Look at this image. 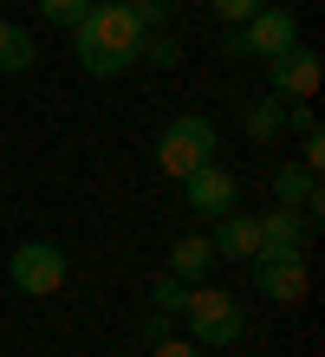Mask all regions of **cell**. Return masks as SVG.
<instances>
[{
    "label": "cell",
    "mask_w": 325,
    "mask_h": 357,
    "mask_svg": "<svg viewBox=\"0 0 325 357\" xmlns=\"http://www.w3.org/2000/svg\"><path fill=\"white\" fill-rule=\"evenodd\" d=\"M254 221H260V254H306V215H299V208H280L273 202L267 215H254Z\"/></svg>",
    "instance_id": "obj_10"
},
{
    "label": "cell",
    "mask_w": 325,
    "mask_h": 357,
    "mask_svg": "<svg viewBox=\"0 0 325 357\" xmlns=\"http://www.w3.org/2000/svg\"><path fill=\"white\" fill-rule=\"evenodd\" d=\"M182 202L202 221H215V215H228V208H241V182H234V169H222V162H202V169L182 176Z\"/></svg>",
    "instance_id": "obj_7"
},
{
    "label": "cell",
    "mask_w": 325,
    "mask_h": 357,
    "mask_svg": "<svg viewBox=\"0 0 325 357\" xmlns=\"http://www.w3.org/2000/svg\"><path fill=\"white\" fill-rule=\"evenodd\" d=\"M182 325H189V338L202 344V351H228V344H241V331H247L241 305H234V292L208 286V280H202V286H189Z\"/></svg>",
    "instance_id": "obj_3"
},
{
    "label": "cell",
    "mask_w": 325,
    "mask_h": 357,
    "mask_svg": "<svg viewBox=\"0 0 325 357\" xmlns=\"http://www.w3.org/2000/svg\"><path fill=\"white\" fill-rule=\"evenodd\" d=\"M299 162H306V169H319V162H325V137H319V130L299 137Z\"/></svg>",
    "instance_id": "obj_21"
},
{
    "label": "cell",
    "mask_w": 325,
    "mask_h": 357,
    "mask_svg": "<svg viewBox=\"0 0 325 357\" xmlns=\"http://www.w3.org/2000/svg\"><path fill=\"white\" fill-rule=\"evenodd\" d=\"M137 338H143V351L163 344V338H169V319H163V312H143V319H137Z\"/></svg>",
    "instance_id": "obj_20"
},
{
    "label": "cell",
    "mask_w": 325,
    "mask_h": 357,
    "mask_svg": "<svg viewBox=\"0 0 325 357\" xmlns=\"http://www.w3.org/2000/svg\"><path fill=\"white\" fill-rule=\"evenodd\" d=\"M169 7H182V0H169Z\"/></svg>",
    "instance_id": "obj_22"
},
{
    "label": "cell",
    "mask_w": 325,
    "mask_h": 357,
    "mask_svg": "<svg viewBox=\"0 0 325 357\" xmlns=\"http://www.w3.org/2000/svg\"><path fill=\"white\" fill-rule=\"evenodd\" d=\"M273 202L280 208H299V215H319V169H306V162H280L273 169Z\"/></svg>",
    "instance_id": "obj_11"
},
{
    "label": "cell",
    "mask_w": 325,
    "mask_h": 357,
    "mask_svg": "<svg viewBox=\"0 0 325 357\" xmlns=\"http://www.w3.org/2000/svg\"><path fill=\"white\" fill-rule=\"evenodd\" d=\"M267 85H273V98H287V104H312V91H319V52L312 46L273 52L267 59Z\"/></svg>",
    "instance_id": "obj_8"
},
{
    "label": "cell",
    "mask_w": 325,
    "mask_h": 357,
    "mask_svg": "<svg viewBox=\"0 0 325 357\" xmlns=\"http://www.w3.org/2000/svg\"><path fill=\"white\" fill-rule=\"evenodd\" d=\"M222 156V130L202 117V111H182V117H169L163 130H157V169L163 176H189V169H202V162Z\"/></svg>",
    "instance_id": "obj_2"
},
{
    "label": "cell",
    "mask_w": 325,
    "mask_h": 357,
    "mask_svg": "<svg viewBox=\"0 0 325 357\" xmlns=\"http://www.w3.org/2000/svg\"><path fill=\"white\" fill-rule=\"evenodd\" d=\"M72 39H78V72L85 78H117V72L137 66L143 26H137V13L124 0H92L85 20L72 26Z\"/></svg>",
    "instance_id": "obj_1"
},
{
    "label": "cell",
    "mask_w": 325,
    "mask_h": 357,
    "mask_svg": "<svg viewBox=\"0 0 325 357\" xmlns=\"http://www.w3.org/2000/svg\"><path fill=\"white\" fill-rule=\"evenodd\" d=\"M7 280H13V292H27V299H52V292L72 280V260H65L59 241H20L13 260H7Z\"/></svg>",
    "instance_id": "obj_5"
},
{
    "label": "cell",
    "mask_w": 325,
    "mask_h": 357,
    "mask_svg": "<svg viewBox=\"0 0 325 357\" xmlns=\"http://www.w3.org/2000/svg\"><path fill=\"white\" fill-rule=\"evenodd\" d=\"M150 357H208V351L195 344V338H176V331H169L163 344H150Z\"/></svg>",
    "instance_id": "obj_19"
},
{
    "label": "cell",
    "mask_w": 325,
    "mask_h": 357,
    "mask_svg": "<svg viewBox=\"0 0 325 357\" xmlns=\"http://www.w3.org/2000/svg\"><path fill=\"white\" fill-rule=\"evenodd\" d=\"M247 266H254V292H260V299H273V305H299V299H306V286H312L306 254H260Z\"/></svg>",
    "instance_id": "obj_6"
},
{
    "label": "cell",
    "mask_w": 325,
    "mask_h": 357,
    "mask_svg": "<svg viewBox=\"0 0 325 357\" xmlns=\"http://www.w3.org/2000/svg\"><path fill=\"white\" fill-rule=\"evenodd\" d=\"M287 46H299V13L293 7H260L254 20H241V26H228V59H260V66H267L273 52H287Z\"/></svg>",
    "instance_id": "obj_4"
},
{
    "label": "cell",
    "mask_w": 325,
    "mask_h": 357,
    "mask_svg": "<svg viewBox=\"0 0 325 357\" xmlns=\"http://www.w3.org/2000/svg\"><path fill=\"white\" fill-rule=\"evenodd\" d=\"M241 130L254 137V143H273L280 130H287V98H260V104H247V117H241Z\"/></svg>",
    "instance_id": "obj_14"
},
{
    "label": "cell",
    "mask_w": 325,
    "mask_h": 357,
    "mask_svg": "<svg viewBox=\"0 0 325 357\" xmlns=\"http://www.w3.org/2000/svg\"><path fill=\"white\" fill-rule=\"evenodd\" d=\"M208 247H215V260H254L260 254V221L241 215V208H228V215H215Z\"/></svg>",
    "instance_id": "obj_9"
},
{
    "label": "cell",
    "mask_w": 325,
    "mask_h": 357,
    "mask_svg": "<svg viewBox=\"0 0 325 357\" xmlns=\"http://www.w3.org/2000/svg\"><path fill=\"white\" fill-rule=\"evenodd\" d=\"M208 7H215V20H222V26H241V20H254L267 0H208Z\"/></svg>",
    "instance_id": "obj_18"
},
{
    "label": "cell",
    "mask_w": 325,
    "mask_h": 357,
    "mask_svg": "<svg viewBox=\"0 0 325 357\" xmlns=\"http://www.w3.org/2000/svg\"><path fill=\"white\" fill-rule=\"evenodd\" d=\"M33 59H39L33 33L20 26V20H0V78H20V72H33Z\"/></svg>",
    "instance_id": "obj_13"
},
{
    "label": "cell",
    "mask_w": 325,
    "mask_h": 357,
    "mask_svg": "<svg viewBox=\"0 0 325 357\" xmlns=\"http://www.w3.org/2000/svg\"><path fill=\"white\" fill-rule=\"evenodd\" d=\"M137 59H143V66H157V72H169V66H176V39H169V33H143V46H137Z\"/></svg>",
    "instance_id": "obj_16"
},
{
    "label": "cell",
    "mask_w": 325,
    "mask_h": 357,
    "mask_svg": "<svg viewBox=\"0 0 325 357\" xmlns=\"http://www.w3.org/2000/svg\"><path fill=\"white\" fill-rule=\"evenodd\" d=\"M33 7H39V13H46V20H52V26H65V33H72V26H78V20H85V7H92V0H33Z\"/></svg>",
    "instance_id": "obj_17"
},
{
    "label": "cell",
    "mask_w": 325,
    "mask_h": 357,
    "mask_svg": "<svg viewBox=\"0 0 325 357\" xmlns=\"http://www.w3.org/2000/svg\"><path fill=\"white\" fill-rule=\"evenodd\" d=\"M208 273H215V247H208V234H182L176 247H169V280L202 286Z\"/></svg>",
    "instance_id": "obj_12"
},
{
    "label": "cell",
    "mask_w": 325,
    "mask_h": 357,
    "mask_svg": "<svg viewBox=\"0 0 325 357\" xmlns=\"http://www.w3.org/2000/svg\"><path fill=\"white\" fill-rule=\"evenodd\" d=\"M182 305H189V286L163 273V280L150 286V312H163V319H182Z\"/></svg>",
    "instance_id": "obj_15"
}]
</instances>
